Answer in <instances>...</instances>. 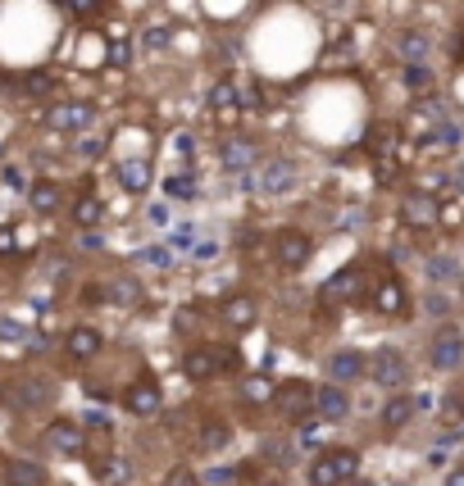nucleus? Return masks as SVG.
Wrapping results in <instances>:
<instances>
[{
    "label": "nucleus",
    "mask_w": 464,
    "mask_h": 486,
    "mask_svg": "<svg viewBox=\"0 0 464 486\" xmlns=\"http://www.w3.org/2000/svg\"><path fill=\"white\" fill-rule=\"evenodd\" d=\"M242 187H246L251 196H287V191L296 187V160L273 155V160H264L260 169H246Z\"/></svg>",
    "instance_id": "1"
},
{
    "label": "nucleus",
    "mask_w": 464,
    "mask_h": 486,
    "mask_svg": "<svg viewBox=\"0 0 464 486\" xmlns=\"http://www.w3.org/2000/svg\"><path fill=\"white\" fill-rule=\"evenodd\" d=\"M355 472H360V454L350 445H337L310 463V486H346Z\"/></svg>",
    "instance_id": "2"
},
{
    "label": "nucleus",
    "mask_w": 464,
    "mask_h": 486,
    "mask_svg": "<svg viewBox=\"0 0 464 486\" xmlns=\"http://www.w3.org/2000/svg\"><path fill=\"white\" fill-rule=\"evenodd\" d=\"M369 377L382 386V391H400L405 382H410V359L400 355V350H391V345H382L373 359H369Z\"/></svg>",
    "instance_id": "3"
},
{
    "label": "nucleus",
    "mask_w": 464,
    "mask_h": 486,
    "mask_svg": "<svg viewBox=\"0 0 464 486\" xmlns=\"http://www.w3.org/2000/svg\"><path fill=\"white\" fill-rule=\"evenodd\" d=\"M273 255H278V264H282L287 273H301V268L310 264V255H314V241H310L301 228H282V232L273 237Z\"/></svg>",
    "instance_id": "4"
},
{
    "label": "nucleus",
    "mask_w": 464,
    "mask_h": 486,
    "mask_svg": "<svg viewBox=\"0 0 464 486\" xmlns=\"http://www.w3.org/2000/svg\"><path fill=\"white\" fill-rule=\"evenodd\" d=\"M0 400H5L10 409H37V404L55 400V386L46 377H19V382H10L5 391H0Z\"/></svg>",
    "instance_id": "5"
},
{
    "label": "nucleus",
    "mask_w": 464,
    "mask_h": 486,
    "mask_svg": "<svg viewBox=\"0 0 464 486\" xmlns=\"http://www.w3.org/2000/svg\"><path fill=\"white\" fill-rule=\"evenodd\" d=\"M228 364H237V355H232V350L196 345V350H187V355H183V373H187L192 382H210V377H219V368H228Z\"/></svg>",
    "instance_id": "6"
},
{
    "label": "nucleus",
    "mask_w": 464,
    "mask_h": 486,
    "mask_svg": "<svg viewBox=\"0 0 464 486\" xmlns=\"http://www.w3.org/2000/svg\"><path fill=\"white\" fill-rule=\"evenodd\" d=\"M400 219H405V228H437V223H441V200H437V191H410V196L400 200Z\"/></svg>",
    "instance_id": "7"
},
{
    "label": "nucleus",
    "mask_w": 464,
    "mask_h": 486,
    "mask_svg": "<svg viewBox=\"0 0 464 486\" xmlns=\"http://www.w3.org/2000/svg\"><path fill=\"white\" fill-rule=\"evenodd\" d=\"M428 359H432L437 373H455L464 364V332L459 327H441L437 341H432V350H428Z\"/></svg>",
    "instance_id": "8"
},
{
    "label": "nucleus",
    "mask_w": 464,
    "mask_h": 486,
    "mask_svg": "<svg viewBox=\"0 0 464 486\" xmlns=\"http://www.w3.org/2000/svg\"><path fill=\"white\" fill-rule=\"evenodd\" d=\"M160 404H164V391H160L151 377H142V382H133V386L123 391V409L137 413V418H155Z\"/></svg>",
    "instance_id": "9"
},
{
    "label": "nucleus",
    "mask_w": 464,
    "mask_h": 486,
    "mask_svg": "<svg viewBox=\"0 0 464 486\" xmlns=\"http://www.w3.org/2000/svg\"><path fill=\"white\" fill-rule=\"evenodd\" d=\"M255 155H260V146H255L251 137H228V141H219V164H223L228 173L255 169Z\"/></svg>",
    "instance_id": "10"
},
{
    "label": "nucleus",
    "mask_w": 464,
    "mask_h": 486,
    "mask_svg": "<svg viewBox=\"0 0 464 486\" xmlns=\"http://www.w3.org/2000/svg\"><path fill=\"white\" fill-rule=\"evenodd\" d=\"M314 413H319L323 423H341V418L350 413V395H346V386H341V382L319 386V391H314Z\"/></svg>",
    "instance_id": "11"
},
{
    "label": "nucleus",
    "mask_w": 464,
    "mask_h": 486,
    "mask_svg": "<svg viewBox=\"0 0 464 486\" xmlns=\"http://www.w3.org/2000/svg\"><path fill=\"white\" fill-rule=\"evenodd\" d=\"M92 123V110L78 105V101H64V105H51L46 110V128L51 132H83Z\"/></svg>",
    "instance_id": "12"
},
{
    "label": "nucleus",
    "mask_w": 464,
    "mask_h": 486,
    "mask_svg": "<svg viewBox=\"0 0 464 486\" xmlns=\"http://www.w3.org/2000/svg\"><path fill=\"white\" fill-rule=\"evenodd\" d=\"M105 300L119 305V309H137V305L146 300V291H142V282H137L133 273H114V277L105 282Z\"/></svg>",
    "instance_id": "13"
},
{
    "label": "nucleus",
    "mask_w": 464,
    "mask_h": 486,
    "mask_svg": "<svg viewBox=\"0 0 464 486\" xmlns=\"http://www.w3.org/2000/svg\"><path fill=\"white\" fill-rule=\"evenodd\" d=\"M219 318H223L228 327H251V323L260 318V300H255V296H228V300L219 305Z\"/></svg>",
    "instance_id": "14"
},
{
    "label": "nucleus",
    "mask_w": 464,
    "mask_h": 486,
    "mask_svg": "<svg viewBox=\"0 0 464 486\" xmlns=\"http://www.w3.org/2000/svg\"><path fill=\"white\" fill-rule=\"evenodd\" d=\"M369 373V364H364V355L360 350H337V355H328V377L332 382H355V377H364Z\"/></svg>",
    "instance_id": "15"
},
{
    "label": "nucleus",
    "mask_w": 464,
    "mask_h": 486,
    "mask_svg": "<svg viewBox=\"0 0 464 486\" xmlns=\"http://www.w3.org/2000/svg\"><path fill=\"white\" fill-rule=\"evenodd\" d=\"M119 182H123V191H133V196H142L146 187H151V164H146V155H133V160H119Z\"/></svg>",
    "instance_id": "16"
},
{
    "label": "nucleus",
    "mask_w": 464,
    "mask_h": 486,
    "mask_svg": "<svg viewBox=\"0 0 464 486\" xmlns=\"http://www.w3.org/2000/svg\"><path fill=\"white\" fill-rule=\"evenodd\" d=\"M46 445L60 450V454H78V450H83V427H74L69 418H55V423L46 427Z\"/></svg>",
    "instance_id": "17"
},
{
    "label": "nucleus",
    "mask_w": 464,
    "mask_h": 486,
    "mask_svg": "<svg viewBox=\"0 0 464 486\" xmlns=\"http://www.w3.org/2000/svg\"><path fill=\"white\" fill-rule=\"evenodd\" d=\"M210 110L219 114V123H237V114H242L237 87H232V83H214V87H210Z\"/></svg>",
    "instance_id": "18"
},
{
    "label": "nucleus",
    "mask_w": 464,
    "mask_h": 486,
    "mask_svg": "<svg viewBox=\"0 0 464 486\" xmlns=\"http://www.w3.org/2000/svg\"><path fill=\"white\" fill-rule=\"evenodd\" d=\"M101 345H105V336H101L96 327H74V332L64 336V350H69L74 359H96Z\"/></svg>",
    "instance_id": "19"
},
{
    "label": "nucleus",
    "mask_w": 464,
    "mask_h": 486,
    "mask_svg": "<svg viewBox=\"0 0 464 486\" xmlns=\"http://www.w3.org/2000/svg\"><path fill=\"white\" fill-rule=\"evenodd\" d=\"M273 400H278L282 413H296V418H305V409H314V391L305 382H291V386L273 391Z\"/></svg>",
    "instance_id": "20"
},
{
    "label": "nucleus",
    "mask_w": 464,
    "mask_h": 486,
    "mask_svg": "<svg viewBox=\"0 0 464 486\" xmlns=\"http://www.w3.org/2000/svg\"><path fill=\"white\" fill-rule=\"evenodd\" d=\"M373 309L387 314V318H400V314H405V287H400L396 277H387V282L373 291Z\"/></svg>",
    "instance_id": "21"
},
{
    "label": "nucleus",
    "mask_w": 464,
    "mask_h": 486,
    "mask_svg": "<svg viewBox=\"0 0 464 486\" xmlns=\"http://www.w3.org/2000/svg\"><path fill=\"white\" fill-rule=\"evenodd\" d=\"M428 51H432L428 33H414V28H410V33H400V37H396V55H400L405 64H423V60H428Z\"/></svg>",
    "instance_id": "22"
},
{
    "label": "nucleus",
    "mask_w": 464,
    "mask_h": 486,
    "mask_svg": "<svg viewBox=\"0 0 464 486\" xmlns=\"http://www.w3.org/2000/svg\"><path fill=\"white\" fill-rule=\"evenodd\" d=\"M414 409H419V400H410V395H391V400L382 404V427H387V432H400V427L414 418Z\"/></svg>",
    "instance_id": "23"
},
{
    "label": "nucleus",
    "mask_w": 464,
    "mask_h": 486,
    "mask_svg": "<svg viewBox=\"0 0 464 486\" xmlns=\"http://www.w3.org/2000/svg\"><path fill=\"white\" fill-rule=\"evenodd\" d=\"M46 472L33 463V459H10L5 463V486H42Z\"/></svg>",
    "instance_id": "24"
},
{
    "label": "nucleus",
    "mask_w": 464,
    "mask_h": 486,
    "mask_svg": "<svg viewBox=\"0 0 464 486\" xmlns=\"http://www.w3.org/2000/svg\"><path fill=\"white\" fill-rule=\"evenodd\" d=\"M360 287H364V268H360V264H346L337 277H328L323 296H355Z\"/></svg>",
    "instance_id": "25"
},
{
    "label": "nucleus",
    "mask_w": 464,
    "mask_h": 486,
    "mask_svg": "<svg viewBox=\"0 0 464 486\" xmlns=\"http://www.w3.org/2000/svg\"><path fill=\"white\" fill-rule=\"evenodd\" d=\"M60 200H64V196H60V187H55V182H37V187L28 191V205H33L37 214H55V209H60Z\"/></svg>",
    "instance_id": "26"
},
{
    "label": "nucleus",
    "mask_w": 464,
    "mask_h": 486,
    "mask_svg": "<svg viewBox=\"0 0 464 486\" xmlns=\"http://www.w3.org/2000/svg\"><path fill=\"white\" fill-rule=\"evenodd\" d=\"M0 345H42V336L28 332V327L15 323V318H0Z\"/></svg>",
    "instance_id": "27"
},
{
    "label": "nucleus",
    "mask_w": 464,
    "mask_h": 486,
    "mask_svg": "<svg viewBox=\"0 0 464 486\" xmlns=\"http://www.w3.org/2000/svg\"><path fill=\"white\" fill-rule=\"evenodd\" d=\"M273 382L264 377V373H251V377H242V400H251V404H264V400H273Z\"/></svg>",
    "instance_id": "28"
},
{
    "label": "nucleus",
    "mask_w": 464,
    "mask_h": 486,
    "mask_svg": "<svg viewBox=\"0 0 464 486\" xmlns=\"http://www.w3.org/2000/svg\"><path fill=\"white\" fill-rule=\"evenodd\" d=\"M101 214H105V205H101L96 196H78V200H74V223H78V228H96Z\"/></svg>",
    "instance_id": "29"
},
{
    "label": "nucleus",
    "mask_w": 464,
    "mask_h": 486,
    "mask_svg": "<svg viewBox=\"0 0 464 486\" xmlns=\"http://www.w3.org/2000/svg\"><path fill=\"white\" fill-rule=\"evenodd\" d=\"M169 42H173V33H169L164 24H146V28H142V46H146V51H169Z\"/></svg>",
    "instance_id": "30"
},
{
    "label": "nucleus",
    "mask_w": 464,
    "mask_h": 486,
    "mask_svg": "<svg viewBox=\"0 0 464 486\" xmlns=\"http://www.w3.org/2000/svg\"><path fill=\"white\" fill-rule=\"evenodd\" d=\"M232 441V427L228 423H205V432H201V445L205 450H223Z\"/></svg>",
    "instance_id": "31"
},
{
    "label": "nucleus",
    "mask_w": 464,
    "mask_h": 486,
    "mask_svg": "<svg viewBox=\"0 0 464 486\" xmlns=\"http://www.w3.org/2000/svg\"><path fill=\"white\" fill-rule=\"evenodd\" d=\"M405 87H410L414 96H423V92L432 87V73H428V64H405Z\"/></svg>",
    "instance_id": "32"
},
{
    "label": "nucleus",
    "mask_w": 464,
    "mask_h": 486,
    "mask_svg": "<svg viewBox=\"0 0 464 486\" xmlns=\"http://www.w3.org/2000/svg\"><path fill=\"white\" fill-rule=\"evenodd\" d=\"M164 196H169V200H192V196H196V182H192L187 173H173V178L164 182Z\"/></svg>",
    "instance_id": "33"
},
{
    "label": "nucleus",
    "mask_w": 464,
    "mask_h": 486,
    "mask_svg": "<svg viewBox=\"0 0 464 486\" xmlns=\"http://www.w3.org/2000/svg\"><path fill=\"white\" fill-rule=\"evenodd\" d=\"M105 5H110V0H64V10L74 19H96V15H105Z\"/></svg>",
    "instance_id": "34"
},
{
    "label": "nucleus",
    "mask_w": 464,
    "mask_h": 486,
    "mask_svg": "<svg viewBox=\"0 0 464 486\" xmlns=\"http://www.w3.org/2000/svg\"><path fill=\"white\" fill-rule=\"evenodd\" d=\"M296 436H301V445H314V441L323 436V418H301Z\"/></svg>",
    "instance_id": "35"
},
{
    "label": "nucleus",
    "mask_w": 464,
    "mask_h": 486,
    "mask_svg": "<svg viewBox=\"0 0 464 486\" xmlns=\"http://www.w3.org/2000/svg\"><path fill=\"white\" fill-rule=\"evenodd\" d=\"M428 277H432V282H446V277H455V264H450V259H428Z\"/></svg>",
    "instance_id": "36"
},
{
    "label": "nucleus",
    "mask_w": 464,
    "mask_h": 486,
    "mask_svg": "<svg viewBox=\"0 0 464 486\" xmlns=\"http://www.w3.org/2000/svg\"><path fill=\"white\" fill-rule=\"evenodd\" d=\"M142 259H146V264H155V268H169V250H164V246H151Z\"/></svg>",
    "instance_id": "37"
},
{
    "label": "nucleus",
    "mask_w": 464,
    "mask_h": 486,
    "mask_svg": "<svg viewBox=\"0 0 464 486\" xmlns=\"http://www.w3.org/2000/svg\"><path fill=\"white\" fill-rule=\"evenodd\" d=\"M459 413H464V395H450V400H446V409H441V418H446V423H455Z\"/></svg>",
    "instance_id": "38"
},
{
    "label": "nucleus",
    "mask_w": 464,
    "mask_h": 486,
    "mask_svg": "<svg viewBox=\"0 0 464 486\" xmlns=\"http://www.w3.org/2000/svg\"><path fill=\"white\" fill-rule=\"evenodd\" d=\"M169 486H196V472H192V468H173V472H169Z\"/></svg>",
    "instance_id": "39"
},
{
    "label": "nucleus",
    "mask_w": 464,
    "mask_h": 486,
    "mask_svg": "<svg viewBox=\"0 0 464 486\" xmlns=\"http://www.w3.org/2000/svg\"><path fill=\"white\" fill-rule=\"evenodd\" d=\"M46 92H51V78H46V73L28 78V96H46Z\"/></svg>",
    "instance_id": "40"
},
{
    "label": "nucleus",
    "mask_w": 464,
    "mask_h": 486,
    "mask_svg": "<svg viewBox=\"0 0 464 486\" xmlns=\"http://www.w3.org/2000/svg\"><path fill=\"white\" fill-rule=\"evenodd\" d=\"M446 309H450V300H446L441 291H432V296H428V314L437 318V314H446Z\"/></svg>",
    "instance_id": "41"
},
{
    "label": "nucleus",
    "mask_w": 464,
    "mask_h": 486,
    "mask_svg": "<svg viewBox=\"0 0 464 486\" xmlns=\"http://www.w3.org/2000/svg\"><path fill=\"white\" fill-rule=\"evenodd\" d=\"M205 481H210V486H228V481H232V468H214Z\"/></svg>",
    "instance_id": "42"
},
{
    "label": "nucleus",
    "mask_w": 464,
    "mask_h": 486,
    "mask_svg": "<svg viewBox=\"0 0 464 486\" xmlns=\"http://www.w3.org/2000/svg\"><path fill=\"white\" fill-rule=\"evenodd\" d=\"M192 237H196L192 223H183V232H173V246H192Z\"/></svg>",
    "instance_id": "43"
},
{
    "label": "nucleus",
    "mask_w": 464,
    "mask_h": 486,
    "mask_svg": "<svg viewBox=\"0 0 464 486\" xmlns=\"http://www.w3.org/2000/svg\"><path fill=\"white\" fill-rule=\"evenodd\" d=\"M450 187H455V191H459V196H464V160H459V164H455V173H450Z\"/></svg>",
    "instance_id": "44"
},
{
    "label": "nucleus",
    "mask_w": 464,
    "mask_h": 486,
    "mask_svg": "<svg viewBox=\"0 0 464 486\" xmlns=\"http://www.w3.org/2000/svg\"><path fill=\"white\" fill-rule=\"evenodd\" d=\"M173 151H178V155H183V160H187V155H192V137H187V132H183V137H178V141H173Z\"/></svg>",
    "instance_id": "45"
},
{
    "label": "nucleus",
    "mask_w": 464,
    "mask_h": 486,
    "mask_svg": "<svg viewBox=\"0 0 464 486\" xmlns=\"http://www.w3.org/2000/svg\"><path fill=\"white\" fill-rule=\"evenodd\" d=\"M78 151H83V155H87V160H96V155H101V141H83V146H78Z\"/></svg>",
    "instance_id": "46"
},
{
    "label": "nucleus",
    "mask_w": 464,
    "mask_h": 486,
    "mask_svg": "<svg viewBox=\"0 0 464 486\" xmlns=\"http://www.w3.org/2000/svg\"><path fill=\"white\" fill-rule=\"evenodd\" d=\"M0 250H15V232L10 228H0Z\"/></svg>",
    "instance_id": "47"
},
{
    "label": "nucleus",
    "mask_w": 464,
    "mask_h": 486,
    "mask_svg": "<svg viewBox=\"0 0 464 486\" xmlns=\"http://www.w3.org/2000/svg\"><path fill=\"white\" fill-rule=\"evenodd\" d=\"M446 486H464V468H450V472H446Z\"/></svg>",
    "instance_id": "48"
}]
</instances>
